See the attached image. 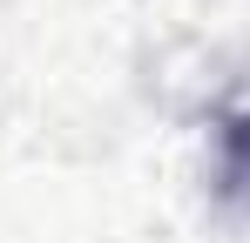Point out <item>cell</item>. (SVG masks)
Returning a JSON list of instances; mask_svg holds the SVG:
<instances>
[{"label":"cell","mask_w":250,"mask_h":243,"mask_svg":"<svg viewBox=\"0 0 250 243\" xmlns=\"http://www.w3.org/2000/svg\"><path fill=\"white\" fill-rule=\"evenodd\" d=\"M223 169H230L237 189H250V115H230V122H223Z\"/></svg>","instance_id":"cell-1"}]
</instances>
